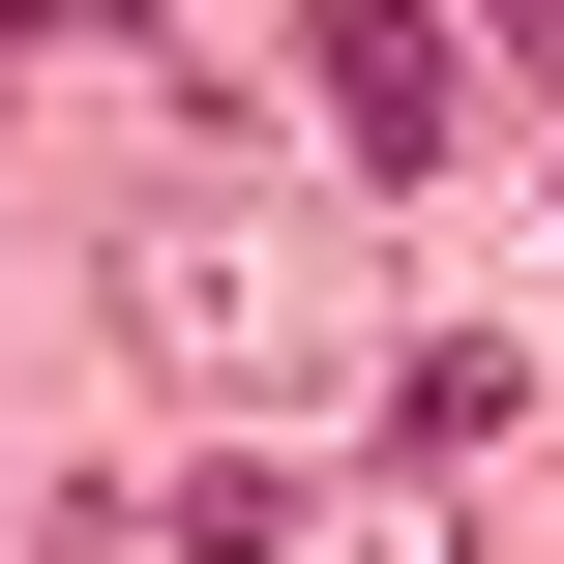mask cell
I'll return each instance as SVG.
<instances>
[{"mask_svg": "<svg viewBox=\"0 0 564 564\" xmlns=\"http://www.w3.org/2000/svg\"><path fill=\"white\" fill-rule=\"evenodd\" d=\"M387 416H416V446H506V416H535V357H506V327H416V387H387Z\"/></svg>", "mask_w": 564, "mask_h": 564, "instance_id": "cell-3", "label": "cell"}, {"mask_svg": "<svg viewBox=\"0 0 564 564\" xmlns=\"http://www.w3.org/2000/svg\"><path fill=\"white\" fill-rule=\"evenodd\" d=\"M119 327H149L178 387L297 416V387L357 357V268H327V208H238V178H178V208H119Z\"/></svg>", "mask_w": 564, "mask_h": 564, "instance_id": "cell-1", "label": "cell"}, {"mask_svg": "<svg viewBox=\"0 0 564 564\" xmlns=\"http://www.w3.org/2000/svg\"><path fill=\"white\" fill-rule=\"evenodd\" d=\"M476 30H506V59H564V0H476Z\"/></svg>", "mask_w": 564, "mask_h": 564, "instance_id": "cell-4", "label": "cell"}, {"mask_svg": "<svg viewBox=\"0 0 564 564\" xmlns=\"http://www.w3.org/2000/svg\"><path fill=\"white\" fill-rule=\"evenodd\" d=\"M297 89H327V149H357V178H416V149H446V119H476V89H446V30H416V0H297Z\"/></svg>", "mask_w": 564, "mask_h": 564, "instance_id": "cell-2", "label": "cell"}]
</instances>
